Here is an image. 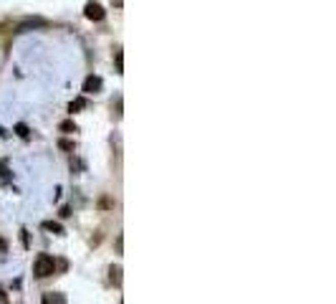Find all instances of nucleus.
<instances>
[{"label": "nucleus", "instance_id": "1", "mask_svg": "<svg viewBox=\"0 0 336 304\" xmlns=\"http://www.w3.org/2000/svg\"><path fill=\"white\" fill-rule=\"evenodd\" d=\"M36 276L38 279H46V276H51L53 271H56V261H53V256H48V254H38V259H36Z\"/></svg>", "mask_w": 336, "mask_h": 304}, {"label": "nucleus", "instance_id": "2", "mask_svg": "<svg viewBox=\"0 0 336 304\" xmlns=\"http://www.w3.org/2000/svg\"><path fill=\"white\" fill-rule=\"evenodd\" d=\"M83 13H86L89 20H104V8H101L99 3H86Z\"/></svg>", "mask_w": 336, "mask_h": 304}, {"label": "nucleus", "instance_id": "3", "mask_svg": "<svg viewBox=\"0 0 336 304\" xmlns=\"http://www.w3.org/2000/svg\"><path fill=\"white\" fill-rule=\"evenodd\" d=\"M96 91H101V79L99 76H89L83 81V94H96Z\"/></svg>", "mask_w": 336, "mask_h": 304}, {"label": "nucleus", "instance_id": "4", "mask_svg": "<svg viewBox=\"0 0 336 304\" xmlns=\"http://www.w3.org/2000/svg\"><path fill=\"white\" fill-rule=\"evenodd\" d=\"M83 107H86V99L81 96V99H73V102L68 104V112L73 114V112H78V109H83Z\"/></svg>", "mask_w": 336, "mask_h": 304}, {"label": "nucleus", "instance_id": "5", "mask_svg": "<svg viewBox=\"0 0 336 304\" xmlns=\"http://www.w3.org/2000/svg\"><path fill=\"white\" fill-rule=\"evenodd\" d=\"M43 228H46V231H53V233H64V228L59 226V223H53V221H46Z\"/></svg>", "mask_w": 336, "mask_h": 304}, {"label": "nucleus", "instance_id": "6", "mask_svg": "<svg viewBox=\"0 0 336 304\" xmlns=\"http://www.w3.org/2000/svg\"><path fill=\"white\" fill-rule=\"evenodd\" d=\"M114 59H117V69H119V74H122V71H124V54H122V51H117V56H114Z\"/></svg>", "mask_w": 336, "mask_h": 304}, {"label": "nucleus", "instance_id": "7", "mask_svg": "<svg viewBox=\"0 0 336 304\" xmlns=\"http://www.w3.org/2000/svg\"><path fill=\"white\" fill-rule=\"evenodd\" d=\"M61 130L64 132H76V124L73 122H61Z\"/></svg>", "mask_w": 336, "mask_h": 304}, {"label": "nucleus", "instance_id": "8", "mask_svg": "<svg viewBox=\"0 0 336 304\" xmlns=\"http://www.w3.org/2000/svg\"><path fill=\"white\" fill-rule=\"evenodd\" d=\"M119 274H122V269L117 266V269H111V282H117L119 284Z\"/></svg>", "mask_w": 336, "mask_h": 304}, {"label": "nucleus", "instance_id": "9", "mask_svg": "<svg viewBox=\"0 0 336 304\" xmlns=\"http://www.w3.org/2000/svg\"><path fill=\"white\" fill-rule=\"evenodd\" d=\"M18 135H20V137H28V130H25L23 124H18Z\"/></svg>", "mask_w": 336, "mask_h": 304}, {"label": "nucleus", "instance_id": "10", "mask_svg": "<svg viewBox=\"0 0 336 304\" xmlns=\"http://www.w3.org/2000/svg\"><path fill=\"white\" fill-rule=\"evenodd\" d=\"M61 147H64V150H73V145H71V142H66V140H61Z\"/></svg>", "mask_w": 336, "mask_h": 304}, {"label": "nucleus", "instance_id": "11", "mask_svg": "<svg viewBox=\"0 0 336 304\" xmlns=\"http://www.w3.org/2000/svg\"><path fill=\"white\" fill-rule=\"evenodd\" d=\"M5 254V241H0V256Z\"/></svg>", "mask_w": 336, "mask_h": 304}, {"label": "nucleus", "instance_id": "12", "mask_svg": "<svg viewBox=\"0 0 336 304\" xmlns=\"http://www.w3.org/2000/svg\"><path fill=\"white\" fill-rule=\"evenodd\" d=\"M43 304H51V297H43Z\"/></svg>", "mask_w": 336, "mask_h": 304}, {"label": "nucleus", "instance_id": "13", "mask_svg": "<svg viewBox=\"0 0 336 304\" xmlns=\"http://www.w3.org/2000/svg\"><path fill=\"white\" fill-rule=\"evenodd\" d=\"M122 3H124V0H114V5H122Z\"/></svg>", "mask_w": 336, "mask_h": 304}]
</instances>
